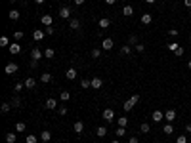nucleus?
Returning a JSON list of instances; mask_svg holds the SVG:
<instances>
[{
    "mask_svg": "<svg viewBox=\"0 0 191 143\" xmlns=\"http://www.w3.org/2000/svg\"><path fill=\"white\" fill-rule=\"evenodd\" d=\"M101 116H103L105 122H113V120H115V113H113V109H103Z\"/></svg>",
    "mask_w": 191,
    "mask_h": 143,
    "instance_id": "nucleus-1",
    "label": "nucleus"
},
{
    "mask_svg": "<svg viewBox=\"0 0 191 143\" xmlns=\"http://www.w3.org/2000/svg\"><path fill=\"white\" fill-rule=\"evenodd\" d=\"M59 17H61V19H69V17H71V8H67V6L59 8Z\"/></svg>",
    "mask_w": 191,
    "mask_h": 143,
    "instance_id": "nucleus-2",
    "label": "nucleus"
},
{
    "mask_svg": "<svg viewBox=\"0 0 191 143\" xmlns=\"http://www.w3.org/2000/svg\"><path fill=\"white\" fill-rule=\"evenodd\" d=\"M52 21H54V19H52L50 14H44L42 17H40V23H42L44 27H52Z\"/></svg>",
    "mask_w": 191,
    "mask_h": 143,
    "instance_id": "nucleus-3",
    "label": "nucleus"
},
{
    "mask_svg": "<svg viewBox=\"0 0 191 143\" xmlns=\"http://www.w3.org/2000/svg\"><path fill=\"white\" fill-rule=\"evenodd\" d=\"M31 59L32 61H40V59H42V52H40L38 48H32V50H31Z\"/></svg>",
    "mask_w": 191,
    "mask_h": 143,
    "instance_id": "nucleus-4",
    "label": "nucleus"
},
{
    "mask_svg": "<svg viewBox=\"0 0 191 143\" xmlns=\"http://www.w3.org/2000/svg\"><path fill=\"white\" fill-rule=\"evenodd\" d=\"M8 50H10V54H19V52H21V46H19V42H12L10 46H8Z\"/></svg>",
    "mask_w": 191,
    "mask_h": 143,
    "instance_id": "nucleus-5",
    "label": "nucleus"
},
{
    "mask_svg": "<svg viewBox=\"0 0 191 143\" xmlns=\"http://www.w3.org/2000/svg\"><path fill=\"white\" fill-rule=\"evenodd\" d=\"M162 118H164V113L162 111H153V114H151L153 122H162Z\"/></svg>",
    "mask_w": 191,
    "mask_h": 143,
    "instance_id": "nucleus-6",
    "label": "nucleus"
},
{
    "mask_svg": "<svg viewBox=\"0 0 191 143\" xmlns=\"http://www.w3.org/2000/svg\"><path fill=\"white\" fill-rule=\"evenodd\" d=\"M164 120L174 122V120H176V111H174V109H168V111L164 113Z\"/></svg>",
    "mask_w": 191,
    "mask_h": 143,
    "instance_id": "nucleus-7",
    "label": "nucleus"
},
{
    "mask_svg": "<svg viewBox=\"0 0 191 143\" xmlns=\"http://www.w3.org/2000/svg\"><path fill=\"white\" fill-rule=\"evenodd\" d=\"M4 71H6V75H15V73H17V65L15 63H8Z\"/></svg>",
    "mask_w": 191,
    "mask_h": 143,
    "instance_id": "nucleus-8",
    "label": "nucleus"
},
{
    "mask_svg": "<svg viewBox=\"0 0 191 143\" xmlns=\"http://www.w3.org/2000/svg\"><path fill=\"white\" fill-rule=\"evenodd\" d=\"M73 130H75V134H82V132H84V122L76 120L75 124H73Z\"/></svg>",
    "mask_w": 191,
    "mask_h": 143,
    "instance_id": "nucleus-9",
    "label": "nucleus"
},
{
    "mask_svg": "<svg viewBox=\"0 0 191 143\" xmlns=\"http://www.w3.org/2000/svg\"><path fill=\"white\" fill-rule=\"evenodd\" d=\"M44 34H46V32H44V31H42V29H36V31H35V32H32V38H35V40H36V42H40V40H42V38H44Z\"/></svg>",
    "mask_w": 191,
    "mask_h": 143,
    "instance_id": "nucleus-10",
    "label": "nucleus"
},
{
    "mask_svg": "<svg viewBox=\"0 0 191 143\" xmlns=\"http://www.w3.org/2000/svg\"><path fill=\"white\" fill-rule=\"evenodd\" d=\"M46 109H55L58 107V99H54V97H50V99H46Z\"/></svg>",
    "mask_w": 191,
    "mask_h": 143,
    "instance_id": "nucleus-11",
    "label": "nucleus"
},
{
    "mask_svg": "<svg viewBox=\"0 0 191 143\" xmlns=\"http://www.w3.org/2000/svg\"><path fill=\"white\" fill-rule=\"evenodd\" d=\"M97 25H99V27H101V29H103V31H105V29H109V25H111V21H109L107 17H101L99 21H97Z\"/></svg>",
    "mask_w": 191,
    "mask_h": 143,
    "instance_id": "nucleus-12",
    "label": "nucleus"
},
{
    "mask_svg": "<svg viewBox=\"0 0 191 143\" xmlns=\"http://www.w3.org/2000/svg\"><path fill=\"white\" fill-rule=\"evenodd\" d=\"M123 14L126 15V17H132V15H134V8L128 4V6H124V8H123Z\"/></svg>",
    "mask_w": 191,
    "mask_h": 143,
    "instance_id": "nucleus-13",
    "label": "nucleus"
},
{
    "mask_svg": "<svg viewBox=\"0 0 191 143\" xmlns=\"http://www.w3.org/2000/svg\"><path fill=\"white\" fill-rule=\"evenodd\" d=\"M101 86H103V80L101 78H92V88L94 90H99Z\"/></svg>",
    "mask_w": 191,
    "mask_h": 143,
    "instance_id": "nucleus-14",
    "label": "nucleus"
},
{
    "mask_svg": "<svg viewBox=\"0 0 191 143\" xmlns=\"http://www.w3.org/2000/svg\"><path fill=\"white\" fill-rule=\"evenodd\" d=\"M151 21H153V15L151 14H143V15H141V23H143V25H149Z\"/></svg>",
    "mask_w": 191,
    "mask_h": 143,
    "instance_id": "nucleus-15",
    "label": "nucleus"
},
{
    "mask_svg": "<svg viewBox=\"0 0 191 143\" xmlns=\"http://www.w3.org/2000/svg\"><path fill=\"white\" fill-rule=\"evenodd\" d=\"M96 136L97 137H105L107 136V128H105V126H99V128L96 130Z\"/></svg>",
    "mask_w": 191,
    "mask_h": 143,
    "instance_id": "nucleus-16",
    "label": "nucleus"
},
{
    "mask_svg": "<svg viewBox=\"0 0 191 143\" xmlns=\"http://www.w3.org/2000/svg\"><path fill=\"white\" fill-rule=\"evenodd\" d=\"M50 80H52V75H50V73H42V75H40V82L48 84Z\"/></svg>",
    "mask_w": 191,
    "mask_h": 143,
    "instance_id": "nucleus-17",
    "label": "nucleus"
},
{
    "mask_svg": "<svg viewBox=\"0 0 191 143\" xmlns=\"http://www.w3.org/2000/svg\"><path fill=\"white\" fill-rule=\"evenodd\" d=\"M19 15H21V14H19V11H17V10H12V11H10V14H8V17H10V19H12V21H17V19H19Z\"/></svg>",
    "mask_w": 191,
    "mask_h": 143,
    "instance_id": "nucleus-18",
    "label": "nucleus"
},
{
    "mask_svg": "<svg viewBox=\"0 0 191 143\" xmlns=\"http://www.w3.org/2000/svg\"><path fill=\"white\" fill-rule=\"evenodd\" d=\"M65 76H67V78H69V80H75V78H76V71H75V69H73V67H71V69H69V71H67V73H65Z\"/></svg>",
    "mask_w": 191,
    "mask_h": 143,
    "instance_id": "nucleus-19",
    "label": "nucleus"
},
{
    "mask_svg": "<svg viewBox=\"0 0 191 143\" xmlns=\"http://www.w3.org/2000/svg\"><path fill=\"white\" fill-rule=\"evenodd\" d=\"M69 27H71L73 31H76V29H80V21H79V19H75V17H73V19H71V23H69Z\"/></svg>",
    "mask_w": 191,
    "mask_h": 143,
    "instance_id": "nucleus-20",
    "label": "nucleus"
},
{
    "mask_svg": "<svg viewBox=\"0 0 191 143\" xmlns=\"http://www.w3.org/2000/svg\"><path fill=\"white\" fill-rule=\"evenodd\" d=\"M25 130H27V124H25V122H17V124H15V132L21 134V132H25Z\"/></svg>",
    "mask_w": 191,
    "mask_h": 143,
    "instance_id": "nucleus-21",
    "label": "nucleus"
},
{
    "mask_svg": "<svg viewBox=\"0 0 191 143\" xmlns=\"http://www.w3.org/2000/svg\"><path fill=\"white\" fill-rule=\"evenodd\" d=\"M23 84H25V88H27V90H32V88H35V84H36V82H35V78H27V80H25V82H23Z\"/></svg>",
    "mask_w": 191,
    "mask_h": 143,
    "instance_id": "nucleus-22",
    "label": "nucleus"
},
{
    "mask_svg": "<svg viewBox=\"0 0 191 143\" xmlns=\"http://www.w3.org/2000/svg\"><path fill=\"white\" fill-rule=\"evenodd\" d=\"M113 48V40L111 38H103V50H111Z\"/></svg>",
    "mask_w": 191,
    "mask_h": 143,
    "instance_id": "nucleus-23",
    "label": "nucleus"
},
{
    "mask_svg": "<svg viewBox=\"0 0 191 143\" xmlns=\"http://www.w3.org/2000/svg\"><path fill=\"white\" fill-rule=\"evenodd\" d=\"M54 55H55V52L52 50V48H46V50H44V57H46V59H52Z\"/></svg>",
    "mask_w": 191,
    "mask_h": 143,
    "instance_id": "nucleus-24",
    "label": "nucleus"
},
{
    "mask_svg": "<svg viewBox=\"0 0 191 143\" xmlns=\"http://www.w3.org/2000/svg\"><path fill=\"white\" fill-rule=\"evenodd\" d=\"M80 88H92V80H88V78H82L80 80Z\"/></svg>",
    "mask_w": 191,
    "mask_h": 143,
    "instance_id": "nucleus-25",
    "label": "nucleus"
},
{
    "mask_svg": "<svg viewBox=\"0 0 191 143\" xmlns=\"http://www.w3.org/2000/svg\"><path fill=\"white\" fill-rule=\"evenodd\" d=\"M40 137H42V141H50L52 139V134L48 132V130H44V132L40 134Z\"/></svg>",
    "mask_w": 191,
    "mask_h": 143,
    "instance_id": "nucleus-26",
    "label": "nucleus"
},
{
    "mask_svg": "<svg viewBox=\"0 0 191 143\" xmlns=\"http://www.w3.org/2000/svg\"><path fill=\"white\" fill-rule=\"evenodd\" d=\"M0 46H2V48L10 46V38H8V36H0Z\"/></svg>",
    "mask_w": 191,
    "mask_h": 143,
    "instance_id": "nucleus-27",
    "label": "nucleus"
},
{
    "mask_svg": "<svg viewBox=\"0 0 191 143\" xmlns=\"http://www.w3.org/2000/svg\"><path fill=\"white\" fill-rule=\"evenodd\" d=\"M15 139H17V136H15V134H12V132L6 134V141H8V143H14Z\"/></svg>",
    "mask_w": 191,
    "mask_h": 143,
    "instance_id": "nucleus-28",
    "label": "nucleus"
},
{
    "mask_svg": "<svg viewBox=\"0 0 191 143\" xmlns=\"http://www.w3.org/2000/svg\"><path fill=\"white\" fill-rule=\"evenodd\" d=\"M162 132H164L166 136H170V134L174 132V128H172V126H170V124H164V128H162Z\"/></svg>",
    "mask_w": 191,
    "mask_h": 143,
    "instance_id": "nucleus-29",
    "label": "nucleus"
},
{
    "mask_svg": "<svg viewBox=\"0 0 191 143\" xmlns=\"http://www.w3.org/2000/svg\"><path fill=\"white\" fill-rule=\"evenodd\" d=\"M10 109H12V103H2V105H0V111H2V113H8Z\"/></svg>",
    "mask_w": 191,
    "mask_h": 143,
    "instance_id": "nucleus-30",
    "label": "nucleus"
},
{
    "mask_svg": "<svg viewBox=\"0 0 191 143\" xmlns=\"http://www.w3.org/2000/svg\"><path fill=\"white\" fill-rule=\"evenodd\" d=\"M132 109H134V101L128 99L126 103H124V111H132Z\"/></svg>",
    "mask_w": 191,
    "mask_h": 143,
    "instance_id": "nucleus-31",
    "label": "nucleus"
},
{
    "mask_svg": "<svg viewBox=\"0 0 191 143\" xmlns=\"http://www.w3.org/2000/svg\"><path fill=\"white\" fill-rule=\"evenodd\" d=\"M140 130H141V134H149V124H147V122H143V124L140 126Z\"/></svg>",
    "mask_w": 191,
    "mask_h": 143,
    "instance_id": "nucleus-32",
    "label": "nucleus"
},
{
    "mask_svg": "<svg viewBox=\"0 0 191 143\" xmlns=\"http://www.w3.org/2000/svg\"><path fill=\"white\" fill-rule=\"evenodd\" d=\"M59 97H61V101H67L69 97H71V93H69L67 90H63V92H61V96H59Z\"/></svg>",
    "mask_w": 191,
    "mask_h": 143,
    "instance_id": "nucleus-33",
    "label": "nucleus"
},
{
    "mask_svg": "<svg viewBox=\"0 0 191 143\" xmlns=\"http://www.w3.org/2000/svg\"><path fill=\"white\" fill-rule=\"evenodd\" d=\"M10 103H12V107H19V105H21V99H19V97H14Z\"/></svg>",
    "mask_w": 191,
    "mask_h": 143,
    "instance_id": "nucleus-34",
    "label": "nucleus"
},
{
    "mask_svg": "<svg viewBox=\"0 0 191 143\" xmlns=\"http://www.w3.org/2000/svg\"><path fill=\"white\" fill-rule=\"evenodd\" d=\"M36 136H32V134H27V143H36Z\"/></svg>",
    "mask_w": 191,
    "mask_h": 143,
    "instance_id": "nucleus-35",
    "label": "nucleus"
},
{
    "mask_svg": "<svg viewBox=\"0 0 191 143\" xmlns=\"http://www.w3.org/2000/svg\"><path fill=\"white\" fill-rule=\"evenodd\" d=\"M126 124H128V118H126V116H120V118H119V126H123V128H124Z\"/></svg>",
    "mask_w": 191,
    "mask_h": 143,
    "instance_id": "nucleus-36",
    "label": "nucleus"
},
{
    "mask_svg": "<svg viewBox=\"0 0 191 143\" xmlns=\"http://www.w3.org/2000/svg\"><path fill=\"white\" fill-rule=\"evenodd\" d=\"M176 143H187V137H185L184 134H182V136H178V137H176Z\"/></svg>",
    "mask_w": 191,
    "mask_h": 143,
    "instance_id": "nucleus-37",
    "label": "nucleus"
},
{
    "mask_svg": "<svg viewBox=\"0 0 191 143\" xmlns=\"http://www.w3.org/2000/svg\"><path fill=\"white\" fill-rule=\"evenodd\" d=\"M124 134H126V130H124L123 126H119V128H117V136H119V137H123Z\"/></svg>",
    "mask_w": 191,
    "mask_h": 143,
    "instance_id": "nucleus-38",
    "label": "nucleus"
},
{
    "mask_svg": "<svg viewBox=\"0 0 191 143\" xmlns=\"http://www.w3.org/2000/svg\"><path fill=\"white\" fill-rule=\"evenodd\" d=\"M178 48H180V46H178V42H170L168 44V50H172V52H176Z\"/></svg>",
    "mask_w": 191,
    "mask_h": 143,
    "instance_id": "nucleus-39",
    "label": "nucleus"
},
{
    "mask_svg": "<svg viewBox=\"0 0 191 143\" xmlns=\"http://www.w3.org/2000/svg\"><path fill=\"white\" fill-rule=\"evenodd\" d=\"M130 52H132V50H130V46H123V50H120V54H123V55H128Z\"/></svg>",
    "mask_w": 191,
    "mask_h": 143,
    "instance_id": "nucleus-40",
    "label": "nucleus"
},
{
    "mask_svg": "<svg viewBox=\"0 0 191 143\" xmlns=\"http://www.w3.org/2000/svg\"><path fill=\"white\" fill-rule=\"evenodd\" d=\"M90 55L94 57V59H97V57L101 55V52H99V50H97V48H96V50H92V54H90Z\"/></svg>",
    "mask_w": 191,
    "mask_h": 143,
    "instance_id": "nucleus-41",
    "label": "nucleus"
},
{
    "mask_svg": "<svg viewBox=\"0 0 191 143\" xmlns=\"http://www.w3.org/2000/svg\"><path fill=\"white\" fill-rule=\"evenodd\" d=\"M23 88H25V84H21V82H17V84L14 86V90H15V92H21Z\"/></svg>",
    "mask_w": 191,
    "mask_h": 143,
    "instance_id": "nucleus-42",
    "label": "nucleus"
},
{
    "mask_svg": "<svg viewBox=\"0 0 191 143\" xmlns=\"http://www.w3.org/2000/svg\"><path fill=\"white\" fill-rule=\"evenodd\" d=\"M14 38H15V40H21V38H23V32H21V31L14 32Z\"/></svg>",
    "mask_w": 191,
    "mask_h": 143,
    "instance_id": "nucleus-43",
    "label": "nucleus"
},
{
    "mask_svg": "<svg viewBox=\"0 0 191 143\" xmlns=\"http://www.w3.org/2000/svg\"><path fill=\"white\" fill-rule=\"evenodd\" d=\"M174 54H176V57H182V55H184V48L180 46V48H178L176 52H174Z\"/></svg>",
    "mask_w": 191,
    "mask_h": 143,
    "instance_id": "nucleus-44",
    "label": "nucleus"
},
{
    "mask_svg": "<svg viewBox=\"0 0 191 143\" xmlns=\"http://www.w3.org/2000/svg\"><path fill=\"white\" fill-rule=\"evenodd\" d=\"M128 42H130V44H138V36H134V34H132V36L128 38Z\"/></svg>",
    "mask_w": 191,
    "mask_h": 143,
    "instance_id": "nucleus-45",
    "label": "nucleus"
},
{
    "mask_svg": "<svg viewBox=\"0 0 191 143\" xmlns=\"http://www.w3.org/2000/svg\"><path fill=\"white\" fill-rule=\"evenodd\" d=\"M136 50H138V52H143L145 46H143V44H136Z\"/></svg>",
    "mask_w": 191,
    "mask_h": 143,
    "instance_id": "nucleus-46",
    "label": "nucleus"
},
{
    "mask_svg": "<svg viewBox=\"0 0 191 143\" xmlns=\"http://www.w3.org/2000/svg\"><path fill=\"white\" fill-rule=\"evenodd\" d=\"M128 143H140V141H138V137H136V136H132V137L128 139Z\"/></svg>",
    "mask_w": 191,
    "mask_h": 143,
    "instance_id": "nucleus-47",
    "label": "nucleus"
},
{
    "mask_svg": "<svg viewBox=\"0 0 191 143\" xmlns=\"http://www.w3.org/2000/svg\"><path fill=\"white\" fill-rule=\"evenodd\" d=\"M46 34H54V27H46Z\"/></svg>",
    "mask_w": 191,
    "mask_h": 143,
    "instance_id": "nucleus-48",
    "label": "nucleus"
},
{
    "mask_svg": "<svg viewBox=\"0 0 191 143\" xmlns=\"http://www.w3.org/2000/svg\"><path fill=\"white\" fill-rule=\"evenodd\" d=\"M59 114H67V109H65V107H59Z\"/></svg>",
    "mask_w": 191,
    "mask_h": 143,
    "instance_id": "nucleus-49",
    "label": "nucleus"
},
{
    "mask_svg": "<svg viewBox=\"0 0 191 143\" xmlns=\"http://www.w3.org/2000/svg\"><path fill=\"white\" fill-rule=\"evenodd\" d=\"M73 2H75L76 6H82V4H84V0H73Z\"/></svg>",
    "mask_w": 191,
    "mask_h": 143,
    "instance_id": "nucleus-50",
    "label": "nucleus"
},
{
    "mask_svg": "<svg viewBox=\"0 0 191 143\" xmlns=\"http://www.w3.org/2000/svg\"><path fill=\"white\" fill-rule=\"evenodd\" d=\"M184 4H185L187 8H191V0H184Z\"/></svg>",
    "mask_w": 191,
    "mask_h": 143,
    "instance_id": "nucleus-51",
    "label": "nucleus"
},
{
    "mask_svg": "<svg viewBox=\"0 0 191 143\" xmlns=\"http://www.w3.org/2000/svg\"><path fill=\"white\" fill-rule=\"evenodd\" d=\"M117 0H105V4H109V6H111V4H115Z\"/></svg>",
    "mask_w": 191,
    "mask_h": 143,
    "instance_id": "nucleus-52",
    "label": "nucleus"
},
{
    "mask_svg": "<svg viewBox=\"0 0 191 143\" xmlns=\"http://www.w3.org/2000/svg\"><path fill=\"white\" fill-rule=\"evenodd\" d=\"M185 130H187V132L191 134V124H187V126H185Z\"/></svg>",
    "mask_w": 191,
    "mask_h": 143,
    "instance_id": "nucleus-53",
    "label": "nucleus"
},
{
    "mask_svg": "<svg viewBox=\"0 0 191 143\" xmlns=\"http://www.w3.org/2000/svg\"><path fill=\"white\" fill-rule=\"evenodd\" d=\"M145 2H147V4H155L157 0H145Z\"/></svg>",
    "mask_w": 191,
    "mask_h": 143,
    "instance_id": "nucleus-54",
    "label": "nucleus"
},
{
    "mask_svg": "<svg viewBox=\"0 0 191 143\" xmlns=\"http://www.w3.org/2000/svg\"><path fill=\"white\" fill-rule=\"evenodd\" d=\"M35 2H36V4H44V0H35Z\"/></svg>",
    "mask_w": 191,
    "mask_h": 143,
    "instance_id": "nucleus-55",
    "label": "nucleus"
},
{
    "mask_svg": "<svg viewBox=\"0 0 191 143\" xmlns=\"http://www.w3.org/2000/svg\"><path fill=\"white\" fill-rule=\"evenodd\" d=\"M187 67H189V69H191V61H189V63H187Z\"/></svg>",
    "mask_w": 191,
    "mask_h": 143,
    "instance_id": "nucleus-56",
    "label": "nucleus"
},
{
    "mask_svg": "<svg viewBox=\"0 0 191 143\" xmlns=\"http://www.w3.org/2000/svg\"><path fill=\"white\" fill-rule=\"evenodd\" d=\"M111 143H119V141H117V139H115V141H111Z\"/></svg>",
    "mask_w": 191,
    "mask_h": 143,
    "instance_id": "nucleus-57",
    "label": "nucleus"
},
{
    "mask_svg": "<svg viewBox=\"0 0 191 143\" xmlns=\"http://www.w3.org/2000/svg\"><path fill=\"white\" fill-rule=\"evenodd\" d=\"M189 40H191V36H189Z\"/></svg>",
    "mask_w": 191,
    "mask_h": 143,
    "instance_id": "nucleus-58",
    "label": "nucleus"
}]
</instances>
